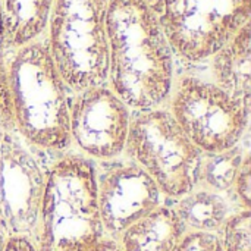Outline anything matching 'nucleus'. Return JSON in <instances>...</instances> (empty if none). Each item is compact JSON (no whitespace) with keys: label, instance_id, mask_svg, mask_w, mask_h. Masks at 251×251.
Masks as SVG:
<instances>
[{"label":"nucleus","instance_id":"19","mask_svg":"<svg viewBox=\"0 0 251 251\" xmlns=\"http://www.w3.org/2000/svg\"><path fill=\"white\" fill-rule=\"evenodd\" d=\"M176 251H222V247L216 234L188 231Z\"/></svg>","mask_w":251,"mask_h":251},{"label":"nucleus","instance_id":"14","mask_svg":"<svg viewBox=\"0 0 251 251\" xmlns=\"http://www.w3.org/2000/svg\"><path fill=\"white\" fill-rule=\"evenodd\" d=\"M174 209L187 231L210 234H216L226 218L235 212L225 194L200 187L178 199Z\"/></svg>","mask_w":251,"mask_h":251},{"label":"nucleus","instance_id":"17","mask_svg":"<svg viewBox=\"0 0 251 251\" xmlns=\"http://www.w3.org/2000/svg\"><path fill=\"white\" fill-rule=\"evenodd\" d=\"M0 128L13 129L7 72H6V51L1 43V31H0Z\"/></svg>","mask_w":251,"mask_h":251},{"label":"nucleus","instance_id":"1","mask_svg":"<svg viewBox=\"0 0 251 251\" xmlns=\"http://www.w3.org/2000/svg\"><path fill=\"white\" fill-rule=\"evenodd\" d=\"M107 87L132 110L165 104L175 54L157 15L141 0H110L106 16Z\"/></svg>","mask_w":251,"mask_h":251},{"label":"nucleus","instance_id":"18","mask_svg":"<svg viewBox=\"0 0 251 251\" xmlns=\"http://www.w3.org/2000/svg\"><path fill=\"white\" fill-rule=\"evenodd\" d=\"M232 197L237 201L238 209H249L250 210V199H251V162L250 151L246 154L243 165L240 168L237 181L234 184V188L231 191Z\"/></svg>","mask_w":251,"mask_h":251},{"label":"nucleus","instance_id":"4","mask_svg":"<svg viewBox=\"0 0 251 251\" xmlns=\"http://www.w3.org/2000/svg\"><path fill=\"white\" fill-rule=\"evenodd\" d=\"M110 0H54L46 29L50 56L72 93L107 85Z\"/></svg>","mask_w":251,"mask_h":251},{"label":"nucleus","instance_id":"16","mask_svg":"<svg viewBox=\"0 0 251 251\" xmlns=\"http://www.w3.org/2000/svg\"><path fill=\"white\" fill-rule=\"evenodd\" d=\"M222 251H251V212H232L216 232Z\"/></svg>","mask_w":251,"mask_h":251},{"label":"nucleus","instance_id":"9","mask_svg":"<svg viewBox=\"0 0 251 251\" xmlns=\"http://www.w3.org/2000/svg\"><path fill=\"white\" fill-rule=\"evenodd\" d=\"M132 110L107 87L74 93L69 107L71 143L93 162H112L124 154Z\"/></svg>","mask_w":251,"mask_h":251},{"label":"nucleus","instance_id":"8","mask_svg":"<svg viewBox=\"0 0 251 251\" xmlns=\"http://www.w3.org/2000/svg\"><path fill=\"white\" fill-rule=\"evenodd\" d=\"M46 176L15 129L0 128V237H35Z\"/></svg>","mask_w":251,"mask_h":251},{"label":"nucleus","instance_id":"12","mask_svg":"<svg viewBox=\"0 0 251 251\" xmlns=\"http://www.w3.org/2000/svg\"><path fill=\"white\" fill-rule=\"evenodd\" d=\"M187 232L174 206L160 204L128 226L118 241L124 251H176Z\"/></svg>","mask_w":251,"mask_h":251},{"label":"nucleus","instance_id":"22","mask_svg":"<svg viewBox=\"0 0 251 251\" xmlns=\"http://www.w3.org/2000/svg\"><path fill=\"white\" fill-rule=\"evenodd\" d=\"M144 4H147L157 16L159 15H162L163 12H165V9L166 7H169L174 1H176V0H141Z\"/></svg>","mask_w":251,"mask_h":251},{"label":"nucleus","instance_id":"7","mask_svg":"<svg viewBox=\"0 0 251 251\" xmlns=\"http://www.w3.org/2000/svg\"><path fill=\"white\" fill-rule=\"evenodd\" d=\"M175 56L210 59L251 21V0H176L157 16Z\"/></svg>","mask_w":251,"mask_h":251},{"label":"nucleus","instance_id":"3","mask_svg":"<svg viewBox=\"0 0 251 251\" xmlns=\"http://www.w3.org/2000/svg\"><path fill=\"white\" fill-rule=\"evenodd\" d=\"M96 162L63 153L49 169L34 241L40 251H88L104 229L97 201Z\"/></svg>","mask_w":251,"mask_h":251},{"label":"nucleus","instance_id":"11","mask_svg":"<svg viewBox=\"0 0 251 251\" xmlns=\"http://www.w3.org/2000/svg\"><path fill=\"white\" fill-rule=\"evenodd\" d=\"M250 41L251 21L209 59L212 82L247 107L251 103Z\"/></svg>","mask_w":251,"mask_h":251},{"label":"nucleus","instance_id":"20","mask_svg":"<svg viewBox=\"0 0 251 251\" xmlns=\"http://www.w3.org/2000/svg\"><path fill=\"white\" fill-rule=\"evenodd\" d=\"M0 251H40L34 238L28 235L0 237Z\"/></svg>","mask_w":251,"mask_h":251},{"label":"nucleus","instance_id":"5","mask_svg":"<svg viewBox=\"0 0 251 251\" xmlns=\"http://www.w3.org/2000/svg\"><path fill=\"white\" fill-rule=\"evenodd\" d=\"M124 154L149 174L166 199L178 200L199 187L203 151L168 109L132 112Z\"/></svg>","mask_w":251,"mask_h":251},{"label":"nucleus","instance_id":"2","mask_svg":"<svg viewBox=\"0 0 251 251\" xmlns=\"http://www.w3.org/2000/svg\"><path fill=\"white\" fill-rule=\"evenodd\" d=\"M15 132L29 146L66 153L71 143L72 91L60 76L46 43L38 38L6 59Z\"/></svg>","mask_w":251,"mask_h":251},{"label":"nucleus","instance_id":"13","mask_svg":"<svg viewBox=\"0 0 251 251\" xmlns=\"http://www.w3.org/2000/svg\"><path fill=\"white\" fill-rule=\"evenodd\" d=\"M54 0H0V31L4 51H13L46 34Z\"/></svg>","mask_w":251,"mask_h":251},{"label":"nucleus","instance_id":"21","mask_svg":"<svg viewBox=\"0 0 251 251\" xmlns=\"http://www.w3.org/2000/svg\"><path fill=\"white\" fill-rule=\"evenodd\" d=\"M88 251H124L119 241L116 238H112L109 235H104L103 238H100L93 247H90Z\"/></svg>","mask_w":251,"mask_h":251},{"label":"nucleus","instance_id":"15","mask_svg":"<svg viewBox=\"0 0 251 251\" xmlns=\"http://www.w3.org/2000/svg\"><path fill=\"white\" fill-rule=\"evenodd\" d=\"M249 150L243 143L218 153H203L199 187L215 193H231Z\"/></svg>","mask_w":251,"mask_h":251},{"label":"nucleus","instance_id":"6","mask_svg":"<svg viewBox=\"0 0 251 251\" xmlns=\"http://www.w3.org/2000/svg\"><path fill=\"white\" fill-rule=\"evenodd\" d=\"M168 110L203 153L229 150L244 141L250 107L212 81L185 75L175 79Z\"/></svg>","mask_w":251,"mask_h":251},{"label":"nucleus","instance_id":"10","mask_svg":"<svg viewBox=\"0 0 251 251\" xmlns=\"http://www.w3.org/2000/svg\"><path fill=\"white\" fill-rule=\"evenodd\" d=\"M96 169L97 201L104 234L119 238L121 234L157 209L165 199L157 184L131 160L104 162Z\"/></svg>","mask_w":251,"mask_h":251}]
</instances>
